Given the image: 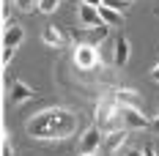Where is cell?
Wrapping results in <instances>:
<instances>
[{"mask_svg":"<svg viewBox=\"0 0 159 156\" xmlns=\"http://www.w3.org/2000/svg\"><path fill=\"white\" fill-rule=\"evenodd\" d=\"M151 79H154V82H159V63L151 69Z\"/></svg>","mask_w":159,"mask_h":156,"instance_id":"cell-21","label":"cell"},{"mask_svg":"<svg viewBox=\"0 0 159 156\" xmlns=\"http://www.w3.org/2000/svg\"><path fill=\"white\" fill-rule=\"evenodd\" d=\"M115 109H118V104H115V96L112 99H102L99 104H96V112H93V121H96V126L104 131V126L110 123V118L115 115Z\"/></svg>","mask_w":159,"mask_h":156,"instance_id":"cell-4","label":"cell"},{"mask_svg":"<svg viewBox=\"0 0 159 156\" xmlns=\"http://www.w3.org/2000/svg\"><path fill=\"white\" fill-rule=\"evenodd\" d=\"M80 25H82V28H99V25H104L102 16H99V8L82 3V6H80Z\"/></svg>","mask_w":159,"mask_h":156,"instance_id":"cell-9","label":"cell"},{"mask_svg":"<svg viewBox=\"0 0 159 156\" xmlns=\"http://www.w3.org/2000/svg\"><path fill=\"white\" fill-rule=\"evenodd\" d=\"M14 55H16V47H3V66L8 69V63L14 60Z\"/></svg>","mask_w":159,"mask_h":156,"instance_id":"cell-18","label":"cell"},{"mask_svg":"<svg viewBox=\"0 0 159 156\" xmlns=\"http://www.w3.org/2000/svg\"><path fill=\"white\" fill-rule=\"evenodd\" d=\"M22 38H25V30H22V25H11V28H6V36H3V47H19V44H22Z\"/></svg>","mask_w":159,"mask_h":156,"instance_id":"cell-13","label":"cell"},{"mask_svg":"<svg viewBox=\"0 0 159 156\" xmlns=\"http://www.w3.org/2000/svg\"><path fill=\"white\" fill-rule=\"evenodd\" d=\"M14 6L22 11V14H30L33 8H39V0H14Z\"/></svg>","mask_w":159,"mask_h":156,"instance_id":"cell-16","label":"cell"},{"mask_svg":"<svg viewBox=\"0 0 159 156\" xmlns=\"http://www.w3.org/2000/svg\"><path fill=\"white\" fill-rule=\"evenodd\" d=\"M74 63H77V69H96L102 58H99V49L91 47V44H80L74 49Z\"/></svg>","mask_w":159,"mask_h":156,"instance_id":"cell-3","label":"cell"},{"mask_svg":"<svg viewBox=\"0 0 159 156\" xmlns=\"http://www.w3.org/2000/svg\"><path fill=\"white\" fill-rule=\"evenodd\" d=\"M151 129H154V131L159 134V118H157V121H151Z\"/></svg>","mask_w":159,"mask_h":156,"instance_id":"cell-23","label":"cell"},{"mask_svg":"<svg viewBox=\"0 0 159 156\" xmlns=\"http://www.w3.org/2000/svg\"><path fill=\"white\" fill-rule=\"evenodd\" d=\"M3 156H14V145L8 140V131H6V137H3Z\"/></svg>","mask_w":159,"mask_h":156,"instance_id":"cell-19","label":"cell"},{"mask_svg":"<svg viewBox=\"0 0 159 156\" xmlns=\"http://www.w3.org/2000/svg\"><path fill=\"white\" fill-rule=\"evenodd\" d=\"M115 104L124 107V109H140L143 99H140L137 91H132V88H121V91L115 93Z\"/></svg>","mask_w":159,"mask_h":156,"instance_id":"cell-6","label":"cell"},{"mask_svg":"<svg viewBox=\"0 0 159 156\" xmlns=\"http://www.w3.org/2000/svg\"><path fill=\"white\" fill-rule=\"evenodd\" d=\"M143 156H157V151H154V145H145V148H143Z\"/></svg>","mask_w":159,"mask_h":156,"instance_id":"cell-20","label":"cell"},{"mask_svg":"<svg viewBox=\"0 0 159 156\" xmlns=\"http://www.w3.org/2000/svg\"><path fill=\"white\" fill-rule=\"evenodd\" d=\"M80 156H96V154H80Z\"/></svg>","mask_w":159,"mask_h":156,"instance_id":"cell-25","label":"cell"},{"mask_svg":"<svg viewBox=\"0 0 159 156\" xmlns=\"http://www.w3.org/2000/svg\"><path fill=\"white\" fill-rule=\"evenodd\" d=\"M121 115H124V126L129 131H143L151 126V121L143 115V109H124L121 107Z\"/></svg>","mask_w":159,"mask_h":156,"instance_id":"cell-5","label":"cell"},{"mask_svg":"<svg viewBox=\"0 0 159 156\" xmlns=\"http://www.w3.org/2000/svg\"><path fill=\"white\" fill-rule=\"evenodd\" d=\"M58 6H61V0H39V11L41 14H52Z\"/></svg>","mask_w":159,"mask_h":156,"instance_id":"cell-17","label":"cell"},{"mask_svg":"<svg viewBox=\"0 0 159 156\" xmlns=\"http://www.w3.org/2000/svg\"><path fill=\"white\" fill-rule=\"evenodd\" d=\"M82 3H88V6H93V8H99V6H102V0H82Z\"/></svg>","mask_w":159,"mask_h":156,"instance_id":"cell-22","label":"cell"},{"mask_svg":"<svg viewBox=\"0 0 159 156\" xmlns=\"http://www.w3.org/2000/svg\"><path fill=\"white\" fill-rule=\"evenodd\" d=\"M71 3H74V0H71Z\"/></svg>","mask_w":159,"mask_h":156,"instance_id":"cell-27","label":"cell"},{"mask_svg":"<svg viewBox=\"0 0 159 156\" xmlns=\"http://www.w3.org/2000/svg\"><path fill=\"white\" fill-rule=\"evenodd\" d=\"M11 104H22V101H28V99H33L36 96V91H33L28 82H22V79H14V85H11Z\"/></svg>","mask_w":159,"mask_h":156,"instance_id":"cell-8","label":"cell"},{"mask_svg":"<svg viewBox=\"0 0 159 156\" xmlns=\"http://www.w3.org/2000/svg\"><path fill=\"white\" fill-rule=\"evenodd\" d=\"M102 6H107V8H112V11H121V14H124L132 3H129V0H102Z\"/></svg>","mask_w":159,"mask_h":156,"instance_id":"cell-15","label":"cell"},{"mask_svg":"<svg viewBox=\"0 0 159 156\" xmlns=\"http://www.w3.org/2000/svg\"><path fill=\"white\" fill-rule=\"evenodd\" d=\"M129 140V129H121V131H112V134H107L104 137V148L107 151H118V148H124Z\"/></svg>","mask_w":159,"mask_h":156,"instance_id":"cell-12","label":"cell"},{"mask_svg":"<svg viewBox=\"0 0 159 156\" xmlns=\"http://www.w3.org/2000/svg\"><path fill=\"white\" fill-rule=\"evenodd\" d=\"M85 33V41L82 44H91V47H99L107 36H110V25H99V28H82Z\"/></svg>","mask_w":159,"mask_h":156,"instance_id":"cell-10","label":"cell"},{"mask_svg":"<svg viewBox=\"0 0 159 156\" xmlns=\"http://www.w3.org/2000/svg\"><path fill=\"white\" fill-rule=\"evenodd\" d=\"M112 60H115V66H118V69L129 63V38H126V36H121V38L115 41V49H112Z\"/></svg>","mask_w":159,"mask_h":156,"instance_id":"cell-11","label":"cell"},{"mask_svg":"<svg viewBox=\"0 0 159 156\" xmlns=\"http://www.w3.org/2000/svg\"><path fill=\"white\" fill-rule=\"evenodd\" d=\"M129 3H132V0H129Z\"/></svg>","mask_w":159,"mask_h":156,"instance_id":"cell-26","label":"cell"},{"mask_svg":"<svg viewBox=\"0 0 159 156\" xmlns=\"http://www.w3.org/2000/svg\"><path fill=\"white\" fill-rule=\"evenodd\" d=\"M104 131L99 129V126H91V129H85V134H82V140H80V154H99V148L104 145Z\"/></svg>","mask_w":159,"mask_h":156,"instance_id":"cell-2","label":"cell"},{"mask_svg":"<svg viewBox=\"0 0 159 156\" xmlns=\"http://www.w3.org/2000/svg\"><path fill=\"white\" fill-rule=\"evenodd\" d=\"M41 41L47 44V47H66L69 44V36H66L63 30H58V28H52V25H47L44 30H41Z\"/></svg>","mask_w":159,"mask_h":156,"instance_id":"cell-7","label":"cell"},{"mask_svg":"<svg viewBox=\"0 0 159 156\" xmlns=\"http://www.w3.org/2000/svg\"><path fill=\"white\" fill-rule=\"evenodd\" d=\"M99 16H102L104 25H121V22H124V14H121V11H112L107 6H99Z\"/></svg>","mask_w":159,"mask_h":156,"instance_id":"cell-14","label":"cell"},{"mask_svg":"<svg viewBox=\"0 0 159 156\" xmlns=\"http://www.w3.org/2000/svg\"><path fill=\"white\" fill-rule=\"evenodd\" d=\"M126 156H143L140 151H126Z\"/></svg>","mask_w":159,"mask_h":156,"instance_id":"cell-24","label":"cell"},{"mask_svg":"<svg viewBox=\"0 0 159 156\" xmlns=\"http://www.w3.org/2000/svg\"><path fill=\"white\" fill-rule=\"evenodd\" d=\"M157 11H159V8H157Z\"/></svg>","mask_w":159,"mask_h":156,"instance_id":"cell-28","label":"cell"},{"mask_svg":"<svg viewBox=\"0 0 159 156\" xmlns=\"http://www.w3.org/2000/svg\"><path fill=\"white\" fill-rule=\"evenodd\" d=\"M25 126H28V134L33 140H66L77 131L80 118L77 112L66 107H47L36 112Z\"/></svg>","mask_w":159,"mask_h":156,"instance_id":"cell-1","label":"cell"}]
</instances>
